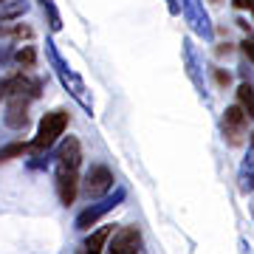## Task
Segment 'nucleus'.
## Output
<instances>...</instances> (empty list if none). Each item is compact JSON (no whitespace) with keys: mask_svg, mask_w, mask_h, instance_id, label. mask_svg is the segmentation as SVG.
Masks as SVG:
<instances>
[{"mask_svg":"<svg viewBox=\"0 0 254 254\" xmlns=\"http://www.w3.org/2000/svg\"><path fill=\"white\" fill-rule=\"evenodd\" d=\"M65 127H68V113L65 110H51V113H46L43 122H40V130H37V138H34V144H31V150H37V153L40 150H48L65 133Z\"/></svg>","mask_w":254,"mask_h":254,"instance_id":"nucleus-1","label":"nucleus"},{"mask_svg":"<svg viewBox=\"0 0 254 254\" xmlns=\"http://www.w3.org/2000/svg\"><path fill=\"white\" fill-rule=\"evenodd\" d=\"M110 187H113V173L108 167H91V173L85 175V181H82V190H85L88 198H99Z\"/></svg>","mask_w":254,"mask_h":254,"instance_id":"nucleus-2","label":"nucleus"},{"mask_svg":"<svg viewBox=\"0 0 254 254\" xmlns=\"http://www.w3.org/2000/svg\"><path fill=\"white\" fill-rule=\"evenodd\" d=\"M108 249H110V254H138L141 252V232L136 226L119 229Z\"/></svg>","mask_w":254,"mask_h":254,"instance_id":"nucleus-3","label":"nucleus"},{"mask_svg":"<svg viewBox=\"0 0 254 254\" xmlns=\"http://www.w3.org/2000/svg\"><path fill=\"white\" fill-rule=\"evenodd\" d=\"M79 173L76 170H68V167H57V192H60V200L63 206H71L76 200V192H79Z\"/></svg>","mask_w":254,"mask_h":254,"instance_id":"nucleus-4","label":"nucleus"},{"mask_svg":"<svg viewBox=\"0 0 254 254\" xmlns=\"http://www.w3.org/2000/svg\"><path fill=\"white\" fill-rule=\"evenodd\" d=\"M223 127H226V136L232 144H240V138L246 133V110L243 108H229L226 110V119H223Z\"/></svg>","mask_w":254,"mask_h":254,"instance_id":"nucleus-5","label":"nucleus"},{"mask_svg":"<svg viewBox=\"0 0 254 254\" xmlns=\"http://www.w3.org/2000/svg\"><path fill=\"white\" fill-rule=\"evenodd\" d=\"M57 158H60V167L79 170V164H82V147H79V141H76V138H68V141L60 147Z\"/></svg>","mask_w":254,"mask_h":254,"instance_id":"nucleus-6","label":"nucleus"},{"mask_svg":"<svg viewBox=\"0 0 254 254\" xmlns=\"http://www.w3.org/2000/svg\"><path fill=\"white\" fill-rule=\"evenodd\" d=\"M110 235H113V226H99V229H93L91 235L85 237V252L88 254H102L105 249H108V240H110Z\"/></svg>","mask_w":254,"mask_h":254,"instance_id":"nucleus-7","label":"nucleus"},{"mask_svg":"<svg viewBox=\"0 0 254 254\" xmlns=\"http://www.w3.org/2000/svg\"><path fill=\"white\" fill-rule=\"evenodd\" d=\"M28 99H20V96H11L9 110H6V125L9 127H26L28 122Z\"/></svg>","mask_w":254,"mask_h":254,"instance_id":"nucleus-8","label":"nucleus"},{"mask_svg":"<svg viewBox=\"0 0 254 254\" xmlns=\"http://www.w3.org/2000/svg\"><path fill=\"white\" fill-rule=\"evenodd\" d=\"M113 206H116L113 200H105V203H99V206H91V209H85V212H82L79 218H76V229H91L93 223H96V220H99L102 215L108 212V209H113Z\"/></svg>","mask_w":254,"mask_h":254,"instance_id":"nucleus-9","label":"nucleus"},{"mask_svg":"<svg viewBox=\"0 0 254 254\" xmlns=\"http://www.w3.org/2000/svg\"><path fill=\"white\" fill-rule=\"evenodd\" d=\"M28 153V144H23V141H14V144H6L3 150H0V164L11 161V158H20V155Z\"/></svg>","mask_w":254,"mask_h":254,"instance_id":"nucleus-10","label":"nucleus"},{"mask_svg":"<svg viewBox=\"0 0 254 254\" xmlns=\"http://www.w3.org/2000/svg\"><path fill=\"white\" fill-rule=\"evenodd\" d=\"M237 96H240V105H243V110L254 119V88H252V85H240Z\"/></svg>","mask_w":254,"mask_h":254,"instance_id":"nucleus-11","label":"nucleus"},{"mask_svg":"<svg viewBox=\"0 0 254 254\" xmlns=\"http://www.w3.org/2000/svg\"><path fill=\"white\" fill-rule=\"evenodd\" d=\"M14 60H17L20 68H34V60H37L34 46H23V48L17 51V57H14Z\"/></svg>","mask_w":254,"mask_h":254,"instance_id":"nucleus-12","label":"nucleus"},{"mask_svg":"<svg viewBox=\"0 0 254 254\" xmlns=\"http://www.w3.org/2000/svg\"><path fill=\"white\" fill-rule=\"evenodd\" d=\"M243 51H246V57L254 63V37H249V40L243 43Z\"/></svg>","mask_w":254,"mask_h":254,"instance_id":"nucleus-13","label":"nucleus"},{"mask_svg":"<svg viewBox=\"0 0 254 254\" xmlns=\"http://www.w3.org/2000/svg\"><path fill=\"white\" fill-rule=\"evenodd\" d=\"M235 6H237V9H249V11H254V0H235Z\"/></svg>","mask_w":254,"mask_h":254,"instance_id":"nucleus-14","label":"nucleus"},{"mask_svg":"<svg viewBox=\"0 0 254 254\" xmlns=\"http://www.w3.org/2000/svg\"><path fill=\"white\" fill-rule=\"evenodd\" d=\"M215 79L220 82V85H229V73H223V71H218L215 73Z\"/></svg>","mask_w":254,"mask_h":254,"instance_id":"nucleus-15","label":"nucleus"},{"mask_svg":"<svg viewBox=\"0 0 254 254\" xmlns=\"http://www.w3.org/2000/svg\"><path fill=\"white\" fill-rule=\"evenodd\" d=\"M79 254H88V252H79Z\"/></svg>","mask_w":254,"mask_h":254,"instance_id":"nucleus-16","label":"nucleus"},{"mask_svg":"<svg viewBox=\"0 0 254 254\" xmlns=\"http://www.w3.org/2000/svg\"><path fill=\"white\" fill-rule=\"evenodd\" d=\"M252 144H254V136H252Z\"/></svg>","mask_w":254,"mask_h":254,"instance_id":"nucleus-17","label":"nucleus"},{"mask_svg":"<svg viewBox=\"0 0 254 254\" xmlns=\"http://www.w3.org/2000/svg\"><path fill=\"white\" fill-rule=\"evenodd\" d=\"M0 3H6V0H0Z\"/></svg>","mask_w":254,"mask_h":254,"instance_id":"nucleus-18","label":"nucleus"}]
</instances>
